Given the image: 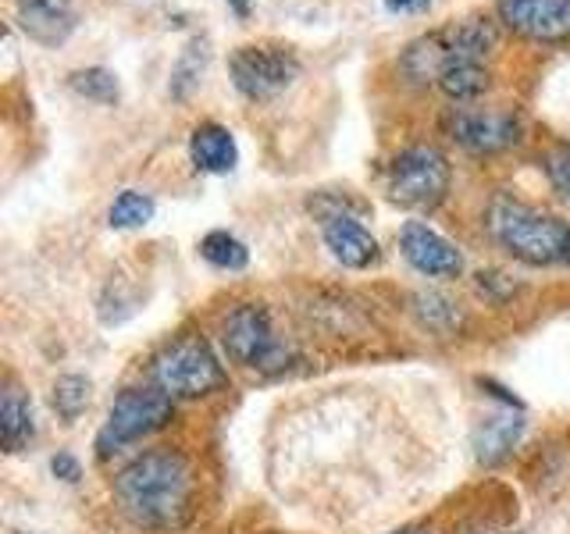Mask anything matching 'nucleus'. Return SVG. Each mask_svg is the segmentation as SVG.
Segmentation results:
<instances>
[{
    "label": "nucleus",
    "mask_w": 570,
    "mask_h": 534,
    "mask_svg": "<svg viewBox=\"0 0 570 534\" xmlns=\"http://www.w3.org/2000/svg\"><path fill=\"white\" fill-rule=\"evenodd\" d=\"M115 495L132 524L150 531L178 527L193 506V467L171 449L142 453L115 477Z\"/></svg>",
    "instance_id": "nucleus-1"
},
{
    "label": "nucleus",
    "mask_w": 570,
    "mask_h": 534,
    "mask_svg": "<svg viewBox=\"0 0 570 534\" xmlns=\"http://www.w3.org/2000/svg\"><path fill=\"white\" fill-rule=\"evenodd\" d=\"M489 231L513 260L531 267H567L570 264V221L534 210L513 196L499 192L489 204Z\"/></svg>",
    "instance_id": "nucleus-2"
},
{
    "label": "nucleus",
    "mask_w": 570,
    "mask_h": 534,
    "mask_svg": "<svg viewBox=\"0 0 570 534\" xmlns=\"http://www.w3.org/2000/svg\"><path fill=\"white\" fill-rule=\"evenodd\" d=\"M150 374L154 385L168 392L171 399H200L210 396L214 388H222L225 382L222 360L200 335H183L168 349H160Z\"/></svg>",
    "instance_id": "nucleus-3"
},
{
    "label": "nucleus",
    "mask_w": 570,
    "mask_h": 534,
    "mask_svg": "<svg viewBox=\"0 0 570 534\" xmlns=\"http://www.w3.org/2000/svg\"><path fill=\"white\" fill-rule=\"evenodd\" d=\"M222 343H225V353L232 356V364L264 370V374L282 370L293 356L289 346L275 335L272 317H267V310L257 307V303H243V307H236L225 317Z\"/></svg>",
    "instance_id": "nucleus-4"
},
{
    "label": "nucleus",
    "mask_w": 570,
    "mask_h": 534,
    "mask_svg": "<svg viewBox=\"0 0 570 534\" xmlns=\"http://www.w3.org/2000/svg\"><path fill=\"white\" fill-rule=\"evenodd\" d=\"M389 200L410 207V210H428L445 200L450 192V160H445L435 147H410L389 165L385 178Z\"/></svg>",
    "instance_id": "nucleus-5"
},
{
    "label": "nucleus",
    "mask_w": 570,
    "mask_h": 534,
    "mask_svg": "<svg viewBox=\"0 0 570 534\" xmlns=\"http://www.w3.org/2000/svg\"><path fill=\"white\" fill-rule=\"evenodd\" d=\"M171 409H175V399L168 392H160L157 385L125 388L111 403V409H107L104 432L97 438L100 456L118 449V445H129V442H139V438L160 432V427L171 421Z\"/></svg>",
    "instance_id": "nucleus-6"
},
{
    "label": "nucleus",
    "mask_w": 570,
    "mask_h": 534,
    "mask_svg": "<svg viewBox=\"0 0 570 534\" xmlns=\"http://www.w3.org/2000/svg\"><path fill=\"white\" fill-rule=\"evenodd\" d=\"M232 82L243 97L249 100H267L282 93L285 86H293L299 76V61L289 47H275V43H261V47H239L232 53Z\"/></svg>",
    "instance_id": "nucleus-7"
},
{
    "label": "nucleus",
    "mask_w": 570,
    "mask_h": 534,
    "mask_svg": "<svg viewBox=\"0 0 570 534\" xmlns=\"http://www.w3.org/2000/svg\"><path fill=\"white\" fill-rule=\"evenodd\" d=\"M445 129L471 154H499L521 142V121L503 111H456L445 118Z\"/></svg>",
    "instance_id": "nucleus-8"
},
{
    "label": "nucleus",
    "mask_w": 570,
    "mask_h": 534,
    "mask_svg": "<svg viewBox=\"0 0 570 534\" xmlns=\"http://www.w3.org/2000/svg\"><path fill=\"white\" fill-rule=\"evenodd\" d=\"M499 18L528 40H570V0H499Z\"/></svg>",
    "instance_id": "nucleus-9"
},
{
    "label": "nucleus",
    "mask_w": 570,
    "mask_h": 534,
    "mask_svg": "<svg viewBox=\"0 0 570 534\" xmlns=\"http://www.w3.org/2000/svg\"><path fill=\"white\" fill-rule=\"evenodd\" d=\"M400 249L406 264L414 271L428 275V278H456L463 271V257L460 249L442 239L435 228H428L424 221H406L400 231Z\"/></svg>",
    "instance_id": "nucleus-10"
},
{
    "label": "nucleus",
    "mask_w": 570,
    "mask_h": 534,
    "mask_svg": "<svg viewBox=\"0 0 570 534\" xmlns=\"http://www.w3.org/2000/svg\"><path fill=\"white\" fill-rule=\"evenodd\" d=\"M321 236H325V246L332 249V257L346 267H371L379 260V239H374L350 210L321 214Z\"/></svg>",
    "instance_id": "nucleus-11"
},
{
    "label": "nucleus",
    "mask_w": 570,
    "mask_h": 534,
    "mask_svg": "<svg viewBox=\"0 0 570 534\" xmlns=\"http://www.w3.org/2000/svg\"><path fill=\"white\" fill-rule=\"evenodd\" d=\"M18 26H22L36 43L58 47L76 29V0H14Z\"/></svg>",
    "instance_id": "nucleus-12"
},
{
    "label": "nucleus",
    "mask_w": 570,
    "mask_h": 534,
    "mask_svg": "<svg viewBox=\"0 0 570 534\" xmlns=\"http://www.w3.org/2000/svg\"><path fill=\"white\" fill-rule=\"evenodd\" d=\"M524 435V417L513 414V409H503V414H489L474 427V456L478 463H485V467H495V463H503L513 449L517 442Z\"/></svg>",
    "instance_id": "nucleus-13"
},
{
    "label": "nucleus",
    "mask_w": 570,
    "mask_h": 534,
    "mask_svg": "<svg viewBox=\"0 0 570 534\" xmlns=\"http://www.w3.org/2000/svg\"><path fill=\"white\" fill-rule=\"evenodd\" d=\"M189 157L193 165L200 171H210V175H225L236 168L239 160V150H236V139L225 129V125H200V129H193L189 136Z\"/></svg>",
    "instance_id": "nucleus-14"
},
{
    "label": "nucleus",
    "mask_w": 570,
    "mask_h": 534,
    "mask_svg": "<svg viewBox=\"0 0 570 534\" xmlns=\"http://www.w3.org/2000/svg\"><path fill=\"white\" fill-rule=\"evenodd\" d=\"M36 435L32 424V403L18 392L14 385L4 392V403H0V442H4L8 453H18L22 445H29Z\"/></svg>",
    "instance_id": "nucleus-15"
},
{
    "label": "nucleus",
    "mask_w": 570,
    "mask_h": 534,
    "mask_svg": "<svg viewBox=\"0 0 570 534\" xmlns=\"http://www.w3.org/2000/svg\"><path fill=\"white\" fill-rule=\"evenodd\" d=\"M435 82L442 86L445 97L474 100L489 89V68H485V61H450L439 71Z\"/></svg>",
    "instance_id": "nucleus-16"
},
{
    "label": "nucleus",
    "mask_w": 570,
    "mask_h": 534,
    "mask_svg": "<svg viewBox=\"0 0 570 534\" xmlns=\"http://www.w3.org/2000/svg\"><path fill=\"white\" fill-rule=\"evenodd\" d=\"M200 257L210 267H222V271H243L249 264V249L232 231H207L200 243Z\"/></svg>",
    "instance_id": "nucleus-17"
},
{
    "label": "nucleus",
    "mask_w": 570,
    "mask_h": 534,
    "mask_svg": "<svg viewBox=\"0 0 570 534\" xmlns=\"http://www.w3.org/2000/svg\"><path fill=\"white\" fill-rule=\"evenodd\" d=\"M154 218V200L147 192H136V189H125L118 192V200L107 210V221L111 228H139Z\"/></svg>",
    "instance_id": "nucleus-18"
},
{
    "label": "nucleus",
    "mask_w": 570,
    "mask_h": 534,
    "mask_svg": "<svg viewBox=\"0 0 570 534\" xmlns=\"http://www.w3.org/2000/svg\"><path fill=\"white\" fill-rule=\"evenodd\" d=\"M89 385L82 374H65V378L53 382V392H50V403L53 409L65 417V421H76L82 409L89 406Z\"/></svg>",
    "instance_id": "nucleus-19"
},
{
    "label": "nucleus",
    "mask_w": 570,
    "mask_h": 534,
    "mask_svg": "<svg viewBox=\"0 0 570 534\" xmlns=\"http://www.w3.org/2000/svg\"><path fill=\"white\" fill-rule=\"evenodd\" d=\"M71 89L86 100H97V103H115L118 100V79L111 76L107 68H82V71H71Z\"/></svg>",
    "instance_id": "nucleus-20"
},
{
    "label": "nucleus",
    "mask_w": 570,
    "mask_h": 534,
    "mask_svg": "<svg viewBox=\"0 0 570 534\" xmlns=\"http://www.w3.org/2000/svg\"><path fill=\"white\" fill-rule=\"evenodd\" d=\"M546 175H549V182L557 186V192L570 200V150H557V154H552L546 160Z\"/></svg>",
    "instance_id": "nucleus-21"
},
{
    "label": "nucleus",
    "mask_w": 570,
    "mask_h": 534,
    "mask_svg": "<svg viewBox=\"0 0 570 534\" xmlns=\"http://www.w3.org/2000/svg\"><path fill=\"white\" fill-rule=\"evenodd\" d=\"M50 467H53V474L65 477V481H76V477H79V463L71 459V456H65V453H61V456H53Z\"/></svg>",
    "instance_id": "nucleus-22"
},
{
    "label": "nucleus",
    "mask_w": 570,
    "mask_h": 534,
    "mask_svg": "<svg viewBox=\"0 0 570 534\" xmlns=\"http://www.w3.org/2000/svg\"><path fill=\"white\" fill-rule=\"evenodd\" d=\"M389 11H428L432 0H385Z\"/></svg>",
    "instance_id": "nucleus-23"
},
{
    "label": "nucleus",
    "mask_w": 570,
    "mask_h": 534,
    "mask_svg": "<svg viewBox=\"0 0 570 534\" xmlns=\"http://www.w3.org/2000/svg\"><path fill=\"white\" fill-rule=\"evenodd\" d=\"M228 4L236 8V11H246V4H249V0H228Z\"/></svg>",
    "instance_id": "nucleus-24"
},
{
    "label": "nucleus",
    "mask_w": 570,
    "mask_h": 534,
    "mask_svg": "<svg viewBox=\"0 0 570 534\" xmlns=\"http://www.w3.org/2000/svg\"><path fill=\"white\" fill-rule=\"evenodd\" d=\"M396 534H424V531H396Z\"/></svg>",
    "instance_id": "nucleus-25"
}]
</instances>
